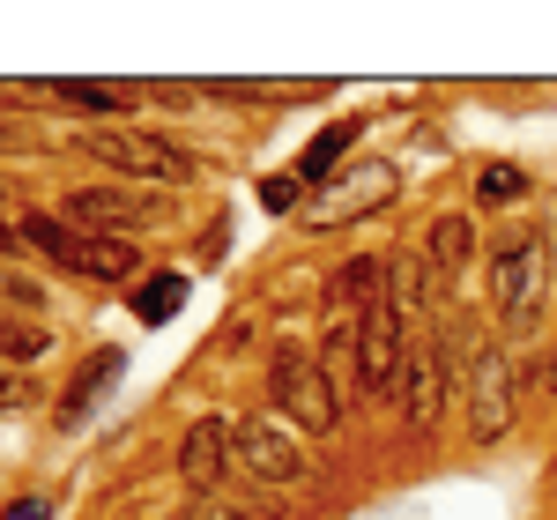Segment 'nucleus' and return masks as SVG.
I'll return each mask as SVG.
<instances>
[{
    "label": "nucleus",
    "instance_id": "39448f33",
    "mask_svg": "<svg viewBox=\"0 0 557 520\" xmlns=\"http://www.w3.org/2000/svg\"><path fill=\"white\" fill-rule=\"evenodd\" d=\"M409 327L394 320V305L372 298L357 312V380L364 394H401V364H409V343H401Z\"/></svg>",
    "mask_w": 557,
    "mask_h": 520
},
{
    "label": "nucleus",
    "instance_id": "f8f14e48",
    "mask_svg": "<svg viewBox=\"0 0 557 520\" xmlns=\"http://www.w3.org/2000/svg\"><path fill=\"white\" fill-rule=\"evenodd\" d=\"M386 305H394V320H401V327H417V320H424V305H431V260H417V253L386 260Z\"/></svg>",
    "mask_w": 557,
    "mask_h": 520
},
{
    "label": "nucleus",
    "instance_id": "1a4fd4ad",
    "mask_svg": "<svg viewBox=\"0 0 557 520\" xmlns=\"http://www.w3.org/2000/svg\"><path fill=\"white\" fill-rule=\"evenodd\" d=\"M67 223L75 231H97V238H120L134 223H149V201L134 186H75L67 194Z\"/></svg>",
    "mask_w": 557,
    "mask_h": 520
},
{
    "label": "nucleus",
    "instance_id": "6e6552de",
    "mask_svg": "<svg viewBox=\"0 0 557 520\" xmlns=\"http://www.w3.org/2000/svg\"><path fill=\"white\" fill-rule=\"evenodd\" d=\"M231 469H238L231 461V424L223 417H194V432L178 438V476H186V491L194 498H215Z\"/></svg>",
    "mask_w": 557,
    "mask_h": 520
},
{
    "label": "nucleus",
    "instance_id": "7ed1b4c3",
    "mask_svg": "<svg viewBox=\"0 0 557 520\" xmlns=\"http://www.w3.org/2000/svg\"><path fill=\"white\" fill-rule=\"evenodd\" d=\"M83 157L89 164H112V172H134V178H194L201 172L178 141H164V134H120V127H89Z\"/></svg>",
    "mask_w": 557,
    "mask_h": 520
},
{
    "label": "nucleus",
    "instance_id": "b1692460",
    "mask_svg": "<svg viewBox=\"0 0 557 520\" xmlns=\"http://www.w3.org/2000/svg\"><path fill=\"white\" fill-rule=\"evenodd\" d=\"M550 260H557V246H550Z\"/></svg>",
    "mask_w": 557,
    "mask_h": 520
},
{
    "label": "nucleus",
    "instance_id": "0eeeda50",
    "mask_svg": "<svg viewBox=\"0 0 557 520\" xmlns=\"http://www.w3.org/2000/svg\"><path fill=\"white\" fill-rule=\"evenodd\" d=\"M231 461L260 483H298L305 476V446L298 438H283L268 417H246V424H231Z\"/></svg>",
    "mask_w": 557,
    "mask_h": 520
},
{
    "label": "nucleus",
    "instance_id": "2eb2a0df",
    "mask_svg": "<svg viewBox=\"0 0 557 520\" xmlns=\"http://www.w3.org/2000/svg\"><path fill=\"white\" fill-rule=\"evenodd\" d=\"M0 357H8V364H30V357H45V335L8 320V327H0Z\"/></svg>",
    "mask_w": 557,
    "mask_h": 520
},
{
    "label": "nucleus",
    "instance_id": "5701e85b",
    "mask_svg": "<svg viewBox=\"0 0 557 520\" xmlns=\"http://www.w3.org/2000/svg\"><path fill=\"white\" fill-rule=\"evenodd\" d=\"M15 246H23V238H15V231H8V223H0V253H15Z\"/></svg>",
    "mask_w": 557,
    "mask_h": 520
},
{
    "label": "nucleus",
    "instance_id": "f3484780",
    "mask_svg": "<svg viewBox=\"0 0 557 520\" xmlns=\"http://www.w3.org/2000/svg\"><path fill=\"white\" fill-rule=\"evenodd\" d=\"M23 238H30V246H45L52 260H67V246H75V238H67L52 216H23Z\"/></svg>",
    "mask_w": 557,
    "mask_h": 520
},
{
    "label": "nucleus",
    "instance_id": "4468645a",
    "mask_svg": "<svg viewBox=\"0 0 557 520\" xmlns=\"http://www.w3.org/2000/svg\"><path fill=\"white\" fill-rule=\"evenodd\" d=\"M45 97H60L75 112H127V89H112V83H45Z\"/></svg>",
    "mask_w": 557,
    "mask_h": 520
},
{
    "label": "nucleus",
    "instance_id": "4be33fe9",
    "mask_svg": "<svg viewBox=\"0 0 557 520\" xmlns=\"http://www.w3.org/2000/svg\"><path fill=\"white\" fill-rule=\"evenodd\" d=\"M8 520H45V498H23V506H8Z\"/></svg>",
    "mask_w": 557,
    "mask_h": 520
},
{
    "label": "nucleus",
    "instance_id": "412c9836",
    "mask_svg": "<svg viewBox=\"0 0 557 520\" xmlns=\"http://www.w3.org/2000/svg\"><path fill=\"white\" fill-rule=\"evenodd\" d=\"M535 387H543V394H557V343L543 349V357H535Z\"/></svg>",
    "mask_w": 557,
    "mask_h": 520
},
{
    "label": "nucleus",
    "instance_id": "6ab92c4d",
    "mask_svg": "<svg viewBox=\"0 0 557 520\" xmlns=\"http://www.w3.org/2000/svg\"><path fill=\"white\" fill-rule=\"evenodd\" d=\"M186 520H260V513L231 506V498H194V513H186Z\"/></svg>",
    "mask_w": 557,
    "mask_h": 520
},
{
    "label": "nucleus",
    "instance_id": "20e7f679",
    "mask_svg": "<svg viewBox=\"0 0 557 520\" xmlns=\"http://www.w3.org/2000/svg\"><path fill=\"white\" fill-rule=\"evenodd\" d=\"M469 432L483 438V446L513 432V357L498 343L469 349Z\"/></svg>",
    "mask_w": 557,
    "mask_h": 520
},
{
    "label": "nucleus",
    "instance_id": "9d476101",
    "mask_svg": "<svg viewBox=\"0 0 557 520\" xmlns=\"http://www.w3.org/2000/svg\"><path fill=\"white\" fill-rule=\"evenodd\" d=\"M386 194H394V178H386L380 164H357V172H349L343 186H335V194H320V201H312V223L364 216V209H372V201H386Z\"/></svg>",
    "mask_w": 557,
    "mask_h": 520
},
{
    "label": "nucleus",
    "instance_id": "a211bd4d",
    "mask_svg": "<svg viewBox=\"0 0 557 520\" xmlns=\"http://www.w3.org/2000/svg\"><path fill=\"white\" fill-rule=\"evenodd\" d=\"M520 186H528V178H520V172H513V164H491V172L475 178V194H483V201H513Z\"/></svg>",
    "mask_w": 557,
    "mask_h": 520
},
{
    "label": "nucleus",
    "instance_id": "dca6fc26",
    "mask_svg": "<svg viewBox=\"0 0 557 520\" xmlns=\"http://www.w3.org/2000/svg\"><path fill=\"white\" fill-rule=\"evenodd\" d=\"M343 149H349V127H335V134H327V141H320V149H305L298 178H305V186H312V178H327V164H335V157H343Z\"/></svg>",
    "mask_w": 557,
    "mask_h": 520
},
{
    "label": "nucleus",
    "instance_id": "f257e3e1",
    "mask_svg": "<svg viewBox=\"0 0 557 520\" xmlns=\"http://www.w3.org/2000/svg\"><path fill=\"white\" fill-rule=\"evenodd\" d=\"M268 401L290 417V424H305V432H335L343 424V387L320 372V357L312 349H275V364H268Z\"/></svg>",
    "mask_w": 557,
    "mask_h": 520
},
{
    "label": "nucleus",
    "instance_id": "ddd939ff",
    "mask_svg": "<svg viewBox=\"0 0 557 520\" xmlns=\"http://www.w3.org/2000/svg\"><path fill=\"white\" fill-rule=\"evenodd\" d=\"M469 253H475V231H469V216H438L431 223V268L438 275H454V268H469Z\"/></svg>",
    "mask_w": 557,
    "mask_h": 520
},
{
    "label": "nucleus",
    "instance_id": "aec40b11",
    "mask_svg": "<svg viewBox=\"0 0 557 520\" xmlns=\"http://www.w3.org/2000/svg\"><path fill=\"white\" fill-rule=\"evenodd\" d=\"M172 290H178L172 275H164V283H149V305H141V312H149V320H164V312H172Z\"/></svg>",
    "mask_w": 557,
    "mask_h": 520
},
{
    "label": "nucleus",
    "instance_id": "9b49d317",
    "mask_svg": "<svg viewBox=\"0 0 557 520\" xmlns=\"http://www.w3.org/2000/svg\"><path fill=\"white\" fill-rule=\"evenodd\" d=\"M60 268H75V275H97V283H127L134 275V246L127 238H97V231H75V246Z\"/></svg>",
    "mask_w": 557,
    "mask_h": 520
},
{
    "label": "nucleus",
    "instance_id": "423d86ee",
    "mask_svg": "<svg viewBox=\"0 0 557 520\" xmlns=\"http://www.w3.org/2000/svg\"><path fill=\"white\" fill-rule=\"evenodd\" d=\"M454 357L461 349H446V343H409V364H401V417H409V432H431L446 417V372H454Z\"/></svg>",
    "mask_w": 557,
    "mask_h": 520
},
{
    "label": "nucleus",
    "instance_id": "f03ea898",
    "mask_svg": "<svg viewBox=\"0 0 557 520\" xmlns=\"http://www.w3.org/2000/svg\"><path fill=\"white\" fill-rule=\"evenodd\" d=\"M491 298L513 335L543 327V238L535 231H506V246L491 253Z\"/></svg>",
    "mask_w": 557,
    "mask_h": 520
}]
</instances>
